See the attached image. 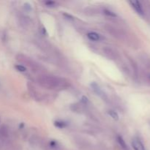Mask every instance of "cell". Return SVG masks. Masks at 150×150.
Returning a JSON list of instances; mask_svg holds the SVG:
<instances>
[{"label":"cell","mask_w":150,"mask_h":150,"mask_svg":"<svg viewBox=\"0 0 150 150\" xmlns=\"http://www.w3.org/2000/svg\"><path fill=\"white\" fill-rule=\"evenodd\" d=\"M117 141H118L119 144H120V146H122V148H123L124 149H127V144H126L125 142L124 139H123V138L122 137V136H117Z\"/></svg>","instance_id":"7"},{"label":"cell","mask_w":150,"mask_h":150,"mask_svg":"<svg viewBox=\"0 0 150 150\" xmlns=\"http://www.w3.org/2000/svg\"><path fill=\"white\" fill-rule=\"evenodd\" d=\"M132 146L134 150H145L144 146L142 142L137 138H135L132 141Z\"/></svg>","instance_id":"2"},{"label":"cell","mask_w":150,"mask_h":150,"mask_svg":"<svg viewBox=\"0 0 150 150\" xmlns=\"http://www.w3.org/2000/svg\"><path fill=\"white\" fill-rule=\"evenodd\" d=\"M39 83L44 88L49 89H57L62 86L64 83V80L60 78L54 77L51 76H42L38 79Z\"/></svg>","instance_id":"1"},{"label":"cell","mask_w":150,"mask_h":150,"mask_svg":"<svg viewBox=\"0 0 150 150\" xmlns=\"http://www.w3.org/2000/svg\"><path fill=\"white\" fill-rule=\"evenodd\" d=\"M64 16H66V17H67V18L70 19V20H73V19H74V18H73V16H71V15H69V14H67V13H64Z\"/></svg>","instance_id":"14"},{"label":"cell","mask_w":150,"mask_h":150,"mask_svg":"<svg viewBox=\"0 0 150 150\" xmlns=\"http://www.w3.org/2000/svg\"><path fill=\"white\" fill-rule=\"evenodd\" d=\"M54 125H55V127H58V128H64L67 126V125L64 122L55 121L54 122Z\"/></svg>","instance_id":"8"},{"label":"cell","mask_w":150,"mask_h":150,"mask_svg":"<svg viewBox=\"0 0 150 150\" xmlns=\"http://www.w3.org/2000/svg\"><path fill=\"white\" fill-rule=\"evenodd\" d=\"M130 4H131L132 7L135 9V10H136L139 14L140 15L144 14L143 9H142V5H141V3L139 2V1H130Z\"/></svg>","instance_id":"4"},{"label":"cell","mask_w":150,"mask_h":150,"mask_svg":"<svg viewBox=\"0 0 150 150\" xmlns=\"http://www.w3.org/2000/svg\"><path fill=\"white\" fill-rule=\"evenodd\" d=\"M23 7H24L25 10H27V11H30V10H32V9L31 4L28 2L24 3V4H23Z\"/></svg>","instance_id":"11"},{"label":"cell","mask_w":150,"mask_h":150,"mask_svg":"<svg viewBox=\"0 0 150 150\" xmlns=\"http://www.w3.org/2000/svg\"><path fill=\"white\" fill-rule=\"evenodd\" d=\"M87 38L92 41H98L100 40V35L96 32H91L87 34Z\"/></svg>","instance_id":"5"},{"label":"cell","mask_w":150,"mask_h":150,"mask_svg":"<svg viewBox=\"0 0 150 150\" xmlns=\"http://www.w3.org/2000/svg\"><path fill=\"white\" fill-rule=\"evenodd\" d=\"M15 68L19 72H25L26 71V68L23 65H21V64H17V65L15 66Z\"/></svg>","instance_id":"10"},{"label":"cell","mask_w":150,"mask_h":150,"mask_svg":"<svg viewBox=\"0 0 150 150\" xmlns=\"http://www.w3.org/2000/svg\"><path fill=\"white\" fill-rule=\"evenodd\" d=\"M108 115H109L113 120H115V121L119 120V118H120V117H119V114H117V112H116L115 111H114V110H109V111H108Z\"/></svg>","instance_id":"6"},{"label":"cell","mask_w":150,"mask_h":150,"mask_svg":"<svg viewBox=\"0 0 150 150\" xmlns=\"http://www.w3.org/2000/svg\"><path fill=\"white\" fill-rule=\"evenodd\" d=\"M91 87H92V89H93V91L97 94V95H99V96L101 97V98H104L105 94L103 93V92L101 88L100 87V86L98 84V83H96L95 82H93V83H91Z\"/></svg>","instance_id":"3"},{"label":"cell","mask_w":150,"mask_h":150,"mask_svg":"<svg viewBox=\"0 0 150 150\" xmlns=\"http://www.w3.org/2000/svg\"><path fill=\"white\" fill-rule=\"evenodd\" d=\"M88 101H89V100H88V98H86V96H83L81 98V102L83 103L84 104H86L88 103Z\"/></svg>","instance_id":"13"},{"label":"cell","mask_w":150,"mask_h":150,"mask_svg":"<svg viewBox=\"0 0 150 150\" xmlns=\"http://www.w3.org/2000/svg\"><path fill=\"white\" fill-rule=\"evenodd\" d=\"M103 12H104V13L106 15V16H110V17H117V14H116V13H114L113 11H111V10H104Z\"/></svg>","instance_id":"9"},{"label":"cell","mask_w":150,"mask_h":150,"mask_svg":"<svg viewBox=\"0 0 150 150\" xmlns=\"http://www.w3.org/2000/svg\"><path fill=\"white\" fill-rule=\"evenodd\" d=\"M45 4H46L47 6H49V7H51V6H54V4H55V1H48L45 2Z\"/></svg>","instance_id":"12"}]
</instances>
